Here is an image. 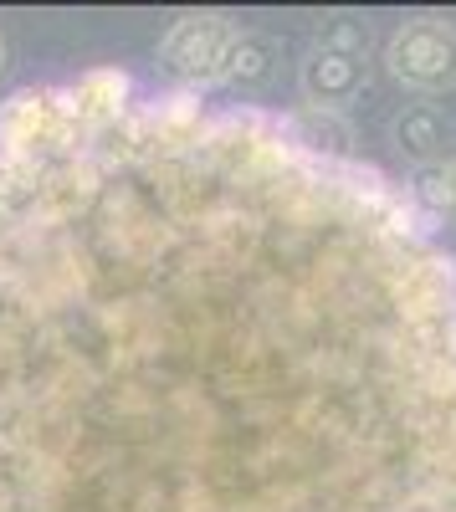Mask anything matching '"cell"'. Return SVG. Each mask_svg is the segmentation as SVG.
<instances>
[{"label": "cell", "instance_id": "8", "mask_svg": "<svg viewBox=\"0 0 456 512\" xmlns=\"http://www.w3.org/2000/svg\"><path fill=\"white\" fill-rule=\"evenodd\" d=\"M272 57H277V47H272L267 36L241 31V47H236V57H231L226 82H236V88H257V82H267V77H272Z\"/></svg>", "mask_w": 456, "mask_h": 512}, {"label": "cell", "instance_id": "7", "mask_svg": "<svg viewBox=\"0 0 456 512\" xmlns=\"http://www.w3.org/2000/svg\"><path fill=\"white\" fill-rule=\"evenodd\" d=\"M410 195H416V205L426 210L436 226L441 221H456V154H446L441 164L421 169L416 185H410Z\"/></svg>", "mask_w": 456, "mask_h": 512}, {"label": "cell", "instance_id": "1", "mask_svg": "<svg viewBox=\"0 0 456 512\" xmlns=\"http://www.w3.org/2000/svg\"><path fill=\"white\" fill-rule=\"evenodd\" d=\"M108 512H456V251L262 108L82 128Z\"/></svg>", "mask_w": 456, "mask_h": 512}, {"label": "cell", "instance_id": "4", "mask_svg": "<svg viewBox=\"0 0 456 512\" xmlns=\"http://www.w3.org/2000/svg\"><path fill=\"white\" fill-rule=\"evenodd\" d=\"M77 134V118L67 108V93L52 88H26L0 103V149L16 164H41L57 149H67Z\"/></svg>", "mask_w": 456, "mask_h": 512}, {"label": "cell", "instance_id": "5", "mask_svg": "<svg viewBox=\"0 0 456 512\" xmlns=\"http://www.w3.org/2000/svg\"><path fill=\"white\" fill-rule=\"evenodd\" d=\"M385 67L395 82L416 93H446L456 88V26L441 16H410L395 26Z\"/></svg>", "mask_w": 456, "mask_h": 512}, {"label": "cell", "instance_id": "9", "mask_svg": "<svg viewBox=\"0 0 456 512\" xmlns=\"http://www.w3.org/2000/svg\"><path fill=\"white\" fill-rule=\"evenodd\" d=\"M0 72H6V36H0Z\"/></svg>", "mask_w": 456, "mask_h": 512}, {"label": "cell", "instance_id": "3", "mask_svg": "<svg viewBox=\"0 0 456 512\" xmlns=\"http://www.w3.org/2000/svg\"><path fill=\"white\" fill-rule=\"evenodd\" d=\"M369 77V31L359 21H328L303 62V98L313 108H344Z\"/></svg>", "mask_w": 456, "mask_h": 512}, {"label": "cell", "instance_id": "2", "mask_svg": "<svg viewBox=\"0 0 456 512\" xmlns=\"http://www.w3.org/2000/svg\"><path fill=\"white\" fill-rule=\"evenodd\" d=\"M241 47V26L216 16V11H190L180 16L159 41V67L170 72L180 88L200 93V88H216L231 72V57Z\"/></svg>", "mask_w": 456, "mask_h": 512}, {"label": "cell", "instance_id": "6", "mask_svg": "<svg viewBox=\"0 0 456 512\" xmlns=\"http://www.w3.org/2000/svg\"><path fill=\"white\" fill-rule=\"evenodd\" d=\"M390 134H395V149L410 154V159H421L426 169L446 159V144H451V128H446V113L436 103H405L390 123Z\"/></svg>", "mask_w": 456, "mask_h": 512}]
</instances>
